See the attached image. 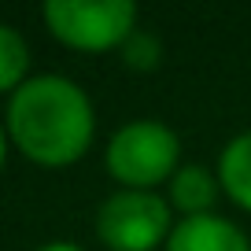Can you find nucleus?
<instances>
[{"label":"nucleus","mask_w":251,"mask_h":251,"mask_svg":"<svg viewBox=\"0 0 251 251\" xmlns=\"http://www.w3.org/2000/svg\"><path fill=\"white\" fill-rule=\"evenodd\" d=\"M4 129H8V141L30 163L71 166L93 144V100L67 74H30L8 96Z\"/></svg>","instance_id":"nucleus-1"},{"label":"nucleus","mask_w":251,"mask_h":251,"mask_svg":"<svg viewBox=\"0 0 251 251\" xmlns=\"http://www.w3.org/2000/svg\"><path fill=\"white\" fill-rule=\"evenodd\" d=\"M107 174L122 188L155 192L163 181H170L181 166V141L159 118H133L118 126L103 151Z\"/></svg>","instance_id":"nucleus-2"},{"label":"nucleus","mask_w":251,"mask_h":251,"mask_svg":"<svg viewBox=\"0 0 251 251\" xmlns=\"http://www.w3.org/2000/svg\"><path fill=\"white\" fill-rule=\"evenodd\" d=\"M41 15L55 41L78 52H111L137 33L133 0H48Z\"/></svg>","instance_id":"nucleus-3"},{"label":"nucleus","mask_w":251,"mask_h":251,"mask_svg":"<svg viewBox=\"0 0 251 251\" xmlns=\"http://www.w3.org/2000/svg\"><path fill=\"white\" fill-rule=\"evenodd\" d=\"M170 229V203L159 192L118 188L96 207V236L111 251H155Z\"/></svg>","instance_id":"nucleus-4"},{"label":"nucleus","mask_w":251,"mask_h":251,"mask_svg":"<svg viewBox=\"0 0 251 251\" xmlns=\"http://www.w3.org/2000/svg\"><path fill=\"white\" fill-rule=\"evenodd\" d=\"M163 251H251V240L233 218L211 211L200 218H181L170 229Z\"/></svg>","instance_id":"nucleus-5"},{"label":"nucleus","mask_w":251,"mask_h":251,"mask_svg":"<svg viewBox=\"0 0 251 251\" xmlns=\"http://www.w3.org/2000/svg\"><path fill=\"white\" fill-rule=\"evenodd\" d=\"M170 211H181V218H200V214H211L214 200H218L222 185H218V174L207 170L203 163H181L177 174L170 181Z\"/></svg>","instance_id":"nucleus-6"},{"label":"nucleus","mask_w":251,"mask_h":251,"mask_svg":"<svg viewBox=\"0 0 251 251\" xmlns=\"http://www.w3.org/2000/svg\"><path fill=\"white\" fill-rule=\"evenodd\" d=\"M218 185L236 207L251 211V129L236 133L233 141H226L218 155Z\"/></svg>","instance_id":"nucleus-7"},{"label":"nucleus","mask_w":251,"mask_h":251,"mask_svg":"<svg viewBox=\"0 0 251 251\" xmlns=\"http://www.w3.org/2000/svg\"><path fill=\"white\" fill-rule=\"evenodd\" d=\"M30 78V45L11 23H0V93H15Z\"/></svg>","instance_id":"nucleus-8"},{"label":"nucleus","mask_w":251,"mask_h":251,"mask_svg":"<svg viewBox=\"0 0 251 251\" xmlns=\"http://www.w3.org/2000/svg\"><path fill=\"white\" fill-rule=\"evenodd\" d=\"M122 59H126V67H133V71H151V67H159V59H163V45H159L148 30H137L133 37L122 45Z\"/></svg>","instance_id":"nucleus-9"},{"label":"nucleus","mask_w":251,"mask_h":251,"mask_svg":"<svg viewBox=\"0 0 251 251\" xmlns=\"http://www.w3.org/2000/svg\"><path fill=\"white\" fill-rule=\"evenodd\" d=\"M37 251H85V248H78V244H71V240H52V244H45V248H37Z\"/></svg>","instance_id":"nucleus-10"},{"label":"nucleus","mask_w":251,"mask_h":251,"mask_svg":"<svg viewBox=\"0 0 251 251\" xmlns=\"http://www.w3.org/2000/svg\"><path fill=\"white\" fill-rule=\"evenodd\" d=\"M4 159H8V129L0 122V166H4Z\"/></svg>","instance_id":"nucleus-11"}]
</instances>
